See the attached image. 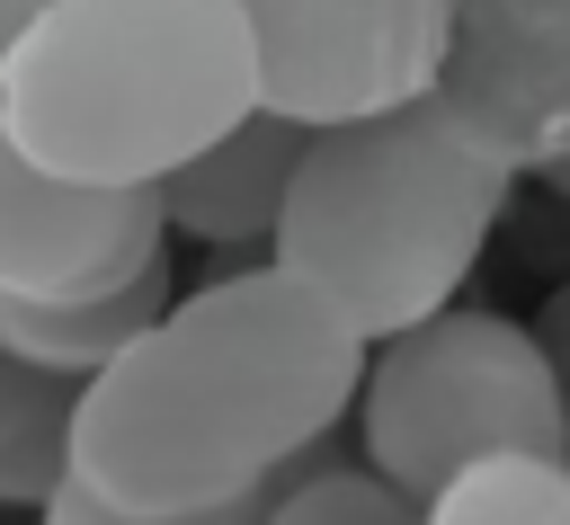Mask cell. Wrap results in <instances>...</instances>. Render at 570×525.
I'll return each mask as SVG.
<instances>
[{"mask_svg":"<svg viewBox=\"0 0 570 525\" xmlns=\"http://www.w3.org/2000/svg\"><path fill=\"white\" fill-rule=\"evenodd\" d=\"M365 338H347L294 276L232 267L169 294L62 418V472L116 516L223 507L285 481L356 400Z\"/></svg>","mask_w":570,"mask_h":525,"instance_id":"6da1fadb","label":"cell"},{"mask_svg":"<svg viewBox=\"0 0 570 525\" xmlns=\"http://www.w3.org/2000/svg\"><path fill=\"white\" fill-rule=\"evenodd\" d=\"M508 133L481 98H454L445 80L401 107L312 125L267 222V267L294 276L347 338L374 347L454 303L508 205Z\"/></svg>","mask_w":570,"mask_h":525,"instance_id":"7a4b0ae2","label":"cell"},{"mask_svg":"<svg viewBox=\"0 0 570 525\" xmlns=\"http://www.w3.org/2000/svg\"><path fill=\"white\" fill-rule=\"evenodd\" d=\"M249 116L232 0H53L0 62V133L80 187H151Z\"/></svg>","mask_w":570,"mask_h":525,"instance_id":"3957f363","label":"cell"},{"mask_svg":"<svg viewBox=\"0 0 570 525\" xmlns=\"http://www.w3.org/2000/svg\"><path fill=\"white\" fill-rule=\"evenodd\" d=\"M365 472L401 498H428L481 454H561V400L525 320L436 303L428 320L365 347L356 374Z\"/></svg>","mask_w":570,"mask_h":525,"instance_id":"277c9868","label":"cell"},{"mask_svg":"<svg viewBox=\"0 0 570 525\" xmlns=\"http://www.w3.org/2000/svg\"><path fill=\"white\" fill-rule=\"evenodd\" d=\"M249 27V107L347 125L401 107L454 62V0H232Z\"/></svg>","mask_w":570,"mask_h":525,"instance_id":"5b68a950","label":"cell"},{"mask_svg":"<svg viewBox=\"0 0 570 525\" xmlns=\"http://www.w3.org/2000/svg\"><path fill=\"white\" fill-rule=\"evenodd\" d=\"M169 249L151 187H80L0 133V294H89Z\"/></svg>","mask_w":570,"mask_h":525,"instance_id":"8992f818","label":"cell"},{"mask_svg":"<svg viewBox=\"0 0 570 525\" xmlns=\"http://www.w3.org/2000/svg\"><path fill=\"white\" fill-rule=\"evenodd\" d=\"M303 133L312 125H294L276 107L232 116L205 151H187L169 178H151L160 222L187 231V240H205V249H258L267 222H276V205H285V178L303 160Z\"/></svg>","mask_w":570,"mask_h":525,"instance_id":"52a82bcc","label":"cell"},{"mask_svg":"<svg viewBox=\"0 0 570 525\" xmlns=\"http://www.w3.org/2000/svg\"><path fill=\"white\" fill-rule=\"evenodd\" d=\"M178 285H169V249L160 258H142L134 276H116V285H89V294H0V347L18 356V365H45V374H98L160 303H169Z\"/></svg>","mask_w":570,"mask_h":525,"instance_id":"ba28073f","label":"cell"},{"mask_svg":"<svg viewBox=\"0 0 570 525\" xmlns=\"http://www.w3.org/2000/svg\"><path fill=\"white\" fill-rule=\"evenodd\" d=\"M419 525H570L561 454H481L419 498Z\"/></svg>","mask_w":570,"mask_h":525,"instance_id":"9c48e42d","label":"cell"},{"mask_svg":"<svg viewBox=\"0 0 570 525\" xmlns=\"http://www.w3.org/2000/svg\"><path fill=\"white\" fill-rule=\"evenodd\" d=\"M71 374L18 365L0 347V507H36L62 472V418H71Z\"/></svg>","mask_w":570,"mask_h":525,"instance_id":"30bf717a","label":"cell"},{"mask_svg":"<svg viewBox=\"0 0 570 525\" xmlns=\"http://www.w3.org/2000/svg\"><path fill=\"white\" fill-rule=\"evenodd\" d=\"M267 525H419V498H401L365 463L356 472H303V481L285 472L267 498Z\"/></svg>","mask_w":570,"mask_h":525,"instance_id":"8fae6325","label":"cell"},{"mask_svg":"<svg viewBox=\"0 0 570 525\" xmlns=\"http://www.w3.org/2000/svg\"><path fill=\"white\" fill-rule=\"evenodd\" d=\"M267 498H276V481H258V489H240V498H223V507H187V516H116V507H98L71 472H53V489L36 498V525H267Z\"/></svg>","mask_w":570,"mask_h":525,"instance_id":"7c38bea8","label":"cell"},{"mask_svg":"<svg viewBox=\"0 0 570 525\" xmlns=\"http://www.w3.org/2000/svg\"><path fill=\"white\" fill-rule=\"evenodd\" d=\"M534 347H543V374H552V400H561V463H570V285L543 294V311H534Z\"/></svg>","mask_w":570,"mask_h":525,"instance_id":"4fadbf2b","label":"cell"},{"mask_svg":"<svg viewBox=\"0 0 570 525\" xmlns=\"http://www.w3.org/2000/svg\"><path fill=\"white\" fill-rule=\"evenodd\" d=\"M36 9H53V0H0V62H9V44L27 36V18H36Z\"/></svg>","mask_w":570,"mask_h":525,"instance_id":"5bb4252c","label":"cell"}]
</instances>
